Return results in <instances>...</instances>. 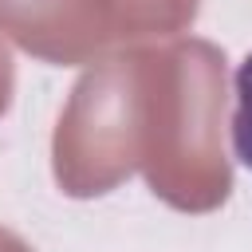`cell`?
<instances>
[{
  "label": "cell",
  "instance_id": "1",
  "mask_svg": "<svg viewBox=\"0 0 252 252\" xmlns=\"http://www.w3.org/2000/svg\"><path fill=\"white\" fill-rule=\"evenodd\" d=\"M158 201L213 213L232 193L224 154V51L209 39L142 47V165Z\"/></svg>",
  "mask_w": 252,
  "mask_h": 252
},
{
  "label": "cell",
  "instance_id": "2",
  "mask_svg": "<svg viewBox=\"0 0 252 252\" xmlns=\"http://www.w3.org/2000/svg\"><path fill=\"white\" fill-rule=\"evenodd\" d=\"M142 165V43L94 59L75 83L51 138L67 197H102Z\"/></svg>",
  "mask_w": 252,
  "mask_h": 252
},
{
  "label": "cell",
  "instance_id": "3",
  "mask_svg": "<svg viewBox=\"0 0 252 252\" xmlns=\"http://www.w3.org/2000/svg\"><path fill=\"white\" fill-rule=\"evenodd\" d=\"M0 32L43 63H91L118 47V0H0Z\"/></svg>",
  "mask_w": 252,
  "mask_h": 252
},
{
  "label": "cell",
  "instance_id": "4",
  "mask_svg": "<svg viewBox=\"0 0 252 252\" xmlns=\"http://www.w3.org/2000/svg\"><path fill=\"white\" fill-rule=\"evenodd\" d=\"M201 12V0H118V47L165 39L185 32Z\"/></svg>",
  "mask_w": 252,
  "mask_h": 252
},
{
  "label": "cell",
  "instance_id": "5",
  "mask_svg": "<svg viewBox=\"0 0 252 252\" xmlns=\"http://www.w3.org/2000/svg\"><path fill=\"white\" fill-rule=\"evenodd\" d=\"M236 158L252 169V55L236 67V114H232Z\"/></svg>",
  "mask_w": 252,
  "mask_h": 252
},
{
  "label": "cell",
  "instance_id": "6",
  "mask_svg": "<svg viewBox=\"0 0 252 252\" xmlns=\"http://www.w3.org/2000/svg\"><path fill=\"white\" fill-rule=\"evenodd\" d=\"M12 94H16V63H12V51H8V43L0 35V118L8 114Z\"/></svg>",
  "mask_w": 252,
  "mask_h": 252
},
{
  "label": "cell",
  "instance_id": "7",
  "mask_svg": "<svg viewBox=\"0 0 252 252\" xmlns=\"http://www.w3.org/2000/svg\"><path fill=\"white\" fill-rule=\"evenodd\" d=\"M0 252H32V244H28L24 236H16L12 228L0 224Z\"/></svg>",
  "mask_w": 252,
  "mask_h": 252
}]
</instances>
